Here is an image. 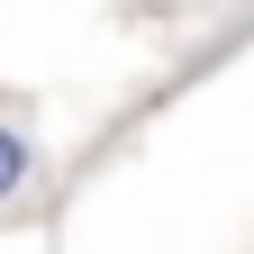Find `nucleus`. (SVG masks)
Wrapping results in <instances>:
<instances>
[{"label":"nucleus","mask_w":254,"mask_h":254,"mask_svg":"<svg viewBox=\"0 0 254 254\" xmlns=\"http://www.w3.org/2000/svg\"><path fill=\"white\" fill-rule=\"evenodd\" d=\"M27 173H37V145H27V127H9V118H0V200H18V190H27Z\"/></svg>","instance_id":"obj_1"}]
</instances>
